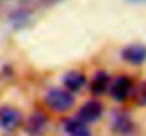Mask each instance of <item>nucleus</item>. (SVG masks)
Masks as SVG:
<instances>
[{
  "label": "nucleus",
  "mask_w": 146,
  "mask_h": 136,
  "mask_svg": "<svg viewBox=\"0 0 146 136\" xmlns=\"http://www.w3.org/2000/svg\"><path fill=\"white\" fill-rule=\"evenodd\" d=\"M46 103L50 109L52 111H57V112H67L70 111L74 103H75V99L74 96L71 95V92H68L67 90H60V88H55V90H50L46 95Z\"/></svg>",
  "instance_id": "1"
},
{
  "label": "nucleus",
  "mask_w": 146,
  "mask_h": 136,
  "mask_svg": "<svg viewBox=\"0 0 146 136\" xmlns=\"http://www.w3.org/2000/svg\"><path fill=\"white\" fill-rule=\"evenodd\" d=\"M21 123V112L13 106L0 108V128L4 131H13Z\"/></svg>",
  "instance_id": "2"
},
{
  "label": "nucleus",
  "mask_w": 146,
  "mask_h": 136,
  "mask_svg": "<svg viewBox=\"0 0 146 136\" xmlns=\"http://www.w3.org/2000/svg\"><path fill=\"white\" fill-rule=\"evenodd\" d=\"M48 125V118L43 112H34L26 122V132L29 136H43Z\"/></svg>",
  "instance_id": "3"
},
{
  "label": "nucleus",
  "mask_w": 146,
  "mask_h": 136,
  "mask_svg": "<svg viewBox=\"0 0 146 136\" xmlns=\"http://www.w3.org/2000/svg\"><path fill=\"white\" fill-rule=\"evenodd\" d=\"M131 92H133L132 90V80L126 75H121L118 77L112 85H111V94L116 101H125Z\"/></svg>",
  "instance_id": "4"
},
{
  "label": "nucleus",
  "mask_w": 146,
  "mask_h": 136,
  "mask_svg": "<svg viewBox=\"0 0 146 136\" xmlns=\"http://www.w3.org/2000/svg\"><path fill=\"white\" fill-rule=\"evenodd\" d=\"M102 112H104V108H102L101 102H98V101H87L80 109V118L85 123L95 122L102 116Z\"/></svg>",
  "instance_id": "5"
},
{
  "label": "nucleus",
  "mask_w": 146,
  "mask_h": 136,
  "mask_svg": "<svg viewBox=\"0 0 146 136\" xmlns=\"http://www.w3.org/2000/svg\"><path fill=\"white\" fill-rule=\"evenodd\" d=\"M122 58L133 65L146 61V47L143 44H131L122 50Z\"/></svg>",
  "instance_id": "6"
},
{
  "label": "nucleus",
  "mask_w": 146,
  "mask_h": 136,
  "mask_svg": "<svg viewBox=\"0 0 146 136\" xmlns=\"http://www.w3.org/2000/svg\"><path fill=\"white\" fill-rule=\"evenodd\" d=\"M64 131L70 136H91L90 126L81 119H67L64 122Z\"/></svg>",
  "instance_id": "7"
},
{
  "label": "nucleus",
  "mask_w": 146,
  "mask_h": 136,
  "mask_svg": "<svg viewBox=\"0 0 146 136\" xmlns=\"http://www.w3.org/2000/svg\"><path fill=\"white\" fill-rule=\"evenodd\" d=\"M85 84V75L78 71H71L64 75V87L68 92L80 91Z\"/></svg>",
  "instance_id": "8"
},
{
  "label": "nucleus",
  "mask_w": 146,
  "mask_h": 136,
  "mask_svg": "<svg viewBox=\"0 0 146 136\" xmlns=\"http://www.w3.org/2000/svg\"><path fill=\"white\" fill-rule=\"evenodd\" d=\"M109 85V77L105 72H98L91 81V91L94 95H101L108 90Z\"/></svg>",
  "instance_id": "9"
},
{
  "label": "nucleus",
  "mask_w": 146,
  "mask_h": 136,
  "mask_svg": "<svg viewBox=\"0 0 146 136\" xmlns=\"http://www.w3.org/2000/svg\"><path fill=\"white\" fill-rule=\"evenodd\" d=\"M132 125H133V123H132V121H131L128 116L121 115V116L116 118V121H115V123H113V128H115V131H116L118 133L126 135V133H129V132L132 131V128H133Z\"/></svg>",
  "instance_id": "10"
},
{
  "label": "nucleus",
  "mask_w": 146,
  "mask_h": 136,
  "mask_svg": "<svg viewBox=\"0 0 146 136\" xmlns=\"http://www.w3.org/2000/svg\"><path fill=\"white\" fill-rule=\"evenodd\" d=\"M133 98L139 106H146V81L136 87V90L133 91Z\"/></svg>",
  "instance_id": "11"
},
{
  "label": "nucleus",
  "mask_w": 146,
  "mask_h": 136,
  "mask_svg": "<svg viewBox=\"0 0 146 136\" xmlns=\"http://www.w3.org/2000/svg\"><path fill=\"white\" fill-rule=\"evenodd\" d=\"M133 1H146V0H133Z\"/></svg>",
  "instance_id": "12"
}]
</instances>
